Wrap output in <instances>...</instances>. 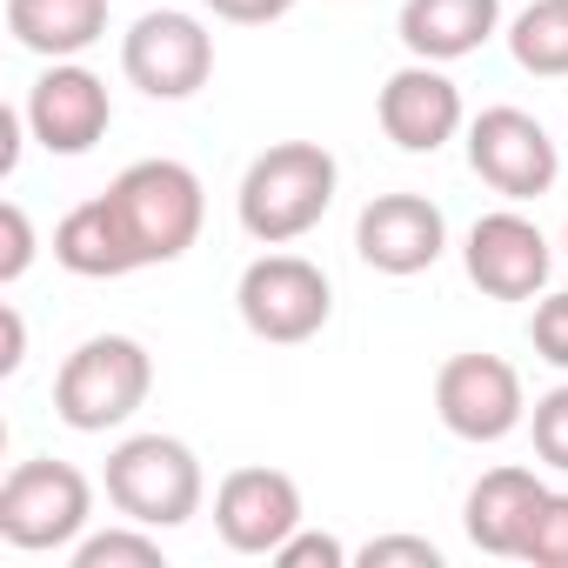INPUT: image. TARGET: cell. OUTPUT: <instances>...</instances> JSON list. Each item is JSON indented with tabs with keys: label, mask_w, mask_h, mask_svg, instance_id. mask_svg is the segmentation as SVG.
I'll return each instance as SVG.
<instances>
[{
	"label": "cell",
	"mask_w": 568,
	"mask_h": 568,
	"mask_svg": "<svg viewBox=\"0 0 568 568\" xmlns=\"http://www.w3.org/2000/svg\"><path fill=\"white\" fill-rule=\"evenodd\" d=\"M214 528L234 555H274L302 528V488L281 468H234L214 488Z\"/></svg>",
	"instance_id": "cell-11"
},
{
	"label": "cell",
	"mask_w": 568,
	"mask_h": 568,
	"mask_svg": "<svg viewBox=\"0 0 568 568\" xmlns=\"http://www.w3.org/2000/svg\"><path fill=\"white\" fill-rule=\"evenodd\" d=\"M54 261H61L68 274H81V281L134 274V267H141V247H134V234H128V221H121V201H114V194H94V201L68 207L61 227H54Z\"/></svg>",
	"instance_id": "cell-15"
},
{
	"label": "cell",
	"mask_w": 568,
	"mask_h": 568,
	"mask_svg": "<svg viewBox=\"0 0 568 568\" xmlns=\"http://www.w3.org/2000/svg\"><path fill=\"white\" fill-rule=\"evenodd\" d=\"M468 168H475L495 194L535 201V194L555 187L561 154H555V141H548V128H541L535 114H521V108H481V114L468 121Z\"/></svg>",
	"instance_id": "cell-9"
},
{
	"label": "cell",
	"mask_w": 568,
	"mask_h": 568,
	"mask_svg": "<svg viewBox=\"0 0 568 568\" xmlns=\"http://www.w3.org/2000/svg\"><path fill=\"white\" fill-rule=\"evenodd\" d=\"M121 201V221L141 247V267L154 261H181L194 241H201V221H207V194H201V174L181 168V161H134L114 174L108 187Z\"/></svg>",
	"instance_id": "cell-4"
},
{
	"label": "cell",
	"mask_w": 568,
	"mask_h": 568,
	"mask_svg": "<svg viewBox=\"0 0 568 568\" xmlns=\"http://www.w3.org/2000/svg\"><path fill=\"white\" fill-rule=\"evenodd\" d=\"M201 462L174 435H128L108 455V501L141 528H181L201 515Z\"/></svg>",
	"instance_id": "cell-3"
},
{
	"label": "cell",
	"mask_w": 568,
	"mask_h": 568,
	"mask_svg": "<svg viewBox=\"0 0 568 568\" xmlns=\"http://www.w3.org/2000/svg\"><path fill=\"white\" fill-rule=\"evenodd\" d=\"M561 247H568V227H561Z\"/></svg>",
	"instance_id": "cell-30"
},
{
	"label": "cell",
	"mask_w": 568,
	"mask_h": 568,
	"mask_svg": "<svg viewBox=\"0 0 568 568\" xmlns=\"http://www.w3.org/2000/svg\"><path fill=\"white\" fill-rule=\"evenodd\" d=\"M335 181H342V168L322 141H274L241 174V194H234L241 227L261 247H288L308 227H322V214L335 207Z\"/></svg>",
	"instance_id": "cell-1"
},
{
	"label": "cell",
	"mask_w": 568,
	"mask_h": 568,
	"mask_svg": "<svg viewBox=\"0 0 568 568\" xmlns=\"http://www.w3.org/2000/svg\"><path fill=\"white\" fill-rule=\"evenodd\" d=\"M528 342H535V355H541V362L568 368V295H548V302H535Z\"/></svg>",
	"instance_id": "cell-24"
},
{
	"label": "cell",
	"mask_w": 568,
	"mask_h": 568,
	"mask_svg": "<svg viewBox=\"0 0 568 568\" xmlns=\"http://www.w3.org/2000/svg\"><path fill=\"white\" fill-rule=\"evenodd\" d=\"M355 561L362 568H442V548L428 535H375Z\"/></svg>",
	"instance_id": "cell-23"
},
{
	"label": "cell",
	"mask_w": 568,
	"mask_h": 568,
	"mask_svg": "<svg viewBox=\"0 0 568 568\" xmlns=\"http://www.w3.org/2000/svg\"><path fill=\"white\" fill-rule=\"evenodd\" d=\"M435 415L448 435L462 442H501L521 428L528 415V395H521V375L501 362V355H448L442 375H435Z\"/></svg>",
	"instance_id": "cell-8"
},
{
	"label": "cell",
	"mask_w": 568,
	"mask_h": 568,
	"mask_svg": "<svg viewBox=\"0 0 568 568\" xmlns=\"http://www.w3.org/2000/svg\"><path fill=\"white\" fill-rule=\"evenodd\" d=\"M148 388H154L148 348L134 335H94V342H81L61 362V375H54V415L74 435H108V428H121V422L141 415Z\"/></svg>",
	"instance_id": "cell-2"
},
{
	"label": "cell",
	"mask_w": 568,
	"mask_h": 568,
	"mask_svg": "<svg viewBox=\"0 0 568 568\" xmlns=\"http://www.w3.org/2000/svg\"><path fill=\"white\" fill-rule=\"evenodd\" d=\"M21 128H28V108L0 114V174H14V161H21Z\"/></svg>",
	"instance_id": "cell-28"
},
{
	"label": "cell",
	"mask_w": 568,
	"mask_h": 568,
	"mask_svg": "<svg viewBox=\"0 0 568 568\" xmlns=\"http://www.w3.org/2000/svg\"><path fill=\"white\" fill-rule=\"evenodd\" d=\"M541 481H535V468H488L475 488H468V541L481 548V555H515L521 561V541H528V528H535V508H541Z\"/></svg>",
	"instance_id": "cell-16"
},
{
	"label": "cell",
	"mask_w": 568,
	"mask_h": 568,
	"mask_svg": "<svg viewBox=\"0 0 568 568\" xmlns=\"http://www.w3.org/2000/svg\"><path fill=\"white\" fill-rule=\"evenodd\" d=\"M114 121L108 81L88 74L81 61H54L34 88H28V128L48 154H88Z\"/></svg>",
	"instance_id": "cell-13"
},
{
	"label": "cell",
	"mask_w": 568,
	"mask_h": 568,
	"mask_svg": "<svg viewBox=\"0 0 568 568\" xmlns=\"http://www.w3.org/2000/svg\"><path fill=\"white\" fill-rule=\"evenodd\" d=\"M521 561H535V568H568V495H541V508H535V528H528V541H521Z\"/></svg>",
	"instance_id": "cell-21"
},
{
	"label": "cell",
	"mask_w": 568,
	"mask_h": 568,
	"mask_svg": "<svg viewBox=\"0 0 568 568\" xmlns=\"http://www.w3.org/2000/svg\"><path fill=\"white\" fill-rule=\"evenodd\" d=\"M234 308L247 322V335L274 342V348H295V342H315L335 315V288L328 274L308 261V254H261L247 261L241 288H234Z\"/></svg>",
	"instance_id": "cell-5"
},
{
	"label": "cell",
	"mask_w": 568,
	"mask_h": 568,
	"mask_svg": "<svg viewBox=\"0 0 568 568\" xmlns=\"http://www.w3.org/2000/svg\"><path fill=\"white\" fill-rule=\"evenodd\" d=\"M274 561L281 568H348V548L335 541V535H315V528H295L288 541L274 548Z\"/></svg>",
	"instance_id": "cell-25"
},
{
	"label": "cell",
	"mask_w": 568,
	"mask_h": 568,
	"mask_svg": "<svg viewBox=\"0 0 568 568\" xmlns=\"http://www.w3.org/2000/svg\"><path fill=\"white\" fill-rule=\"evenodd\" d=\"M528 428H535V455L568 475V382L535 402V422H528Z\"/></svg>",
	"instance_id": "cell-22"
},
{
	"label": "cell",
	"mask_w": 568,
	"mask_h": 568,
	"mask_svg": "<svg viewBox=\"0 0 568 568\" xmlns=\"http://www.w3.org/2000/svg\"><path fill=\"white\" fill-rule=\"evenodd\" d=\"M508 54L521 74L561 81L568 74V0H528L508 28Z\"/></svg>",
	"instance_id": "cell-19"
},
{
	"label": "cell",
	"mask_w": 568,
	"mask_h": 568,
	"mask_svg": "<svg viewBox=\"0 0 568 568\" xmlns=\"http://www.w3.org/2000/svg\"><path fill=\"white\" fill-rule=\"evenodd\" d=\"M207 8H214L221 21H234V28H267V21L288 14L295 0H207Z\"/></svg>",
	"instance_id": "cell-27"
},
{
	"label": "cell",
	"mask_w": 568,
	"mask_h": 568,
	"mask_svg": "<svg viewBox=\"0 0 568 568\" xmlns=\"http://www.w3.org/2000/svg\"><path fill=\"white\" fill-rule=\"evenodd\" d=\"M448 247V221L428 194H375L355 221V254L375 267V274H422L435 267Z\"/></svg>",
	"instance_id": "cell-12"
},
{
	"label": "cell",
	"mask_w": 568,
	"mask_h": 568,
	"mask_svg": "<svg viewBox=\"0 0 568 568\" xmlns=\"http://www.w3.org/2000/svg\"><path fill=\"white\" fill-rule=\"evenodd\" d=\"M375 121L382 134L402 148V154H435L442 141H455L462 128V88L435 68V61H408L382 81V101H375Z\"/></svg>",
	"instance_id": "cell-14"
},
{
	"label": "cell",
	"mask_w": 568,
	"mask_h": 568,
	"mask_svg": "<svg viewBox=\"0 0 568 568\" xmlns=\"http://www.w3.org/2000/svg\"><path fill=\"white\" fill-rule=\"evenodd\" d=\"M8 34L28 54L74 61L108 34V0H8Z\"/></svg>",
	"instance_id": "cell-18"
},
{
	"label": "cell",
	"mask_w": 568,
	"mask_h": 568,
	"mask_svg": "<svg viewBox=\"0 0 568 568\" xmlns=\"http://www.w3.org/2000/svg\"><path fill=\"white\" fill-rule=\"evenodd\" d=\"M462 261H468V281H475L481 295H495V302H528V295H541V288H548V267H555L548 234H541L528 214H515V207L481 214V221L468 227Z\"/></svg>",
	"instance_id": "cell-10"
},
{
	"label": "cell",
	"mask_w": 568,
	"mask_h": 568,
	"mask_svg": "<svg viewBox=\"0 0 568 568\" xmlns=\"http://www.w3.org/2000/svg\"><path fill=\"white\" fill-rule=\"evenodd\" d=\"M501 28V0H408L402 8V48L415 61H462Z\"/></svg>",
	"instance_id": "cell-17"
},
{
	"label": "cell",
	"mask_w": 568,
	"mask_h": 568,
	"mask_svg": "<svg viewBox=\"0 0 568 568\" xmlns=\"http://www.w3.org/2000/svg\"><path fill=\"white\" fill-rule=\"evenodd\" d=\"M0 234H8V247H0V281H21L28 261H34V227H28V207L21 201L0 207Z\"/></svg>",
	"instance_id": "cell-26"
},
{
	"label": "cell",
	"mask_w": 568,
	"mask_h": 568,
	"mask_svg": "<svg viewBox=\"0 0 568 568\" xmlns=\"http://www.w3.org/2000/svg\"><path fill=\"white\" fill-rule=\"evenodd\" d=\"M121 74L148 94V101H187L207 88L214 74V34L194 21V14H141L121 41Z\"/></svg>",
	"instance_id": "cell-7"
},
{
	"label": "cell",
	"mask_w": 568,
	"mask_h": 568,
	"mask_svg": "<svg viewBox=\"0 0 568 568\" xmlns=\"http://www.w3.org/2000/svg\"><path fill=\"white\" fill-rule=\"evenodd\" d=\"M94 515V488L74 462H21L8 481H0V535L28 555H48V548H74L81 528Z\"/></svg>",
	"instance_id": "cell-6"
},
{
	"label": "cell",
	"mask_w": 568,
	"mask_h": 568,
	"mask_svg": "<svg viewBox=\"0 0 568 568\" xmlns=\"http://www.w3.org/2000/svg\"><path fill=\"white\" fill-rule=\"evenodd\" d=\"M74 568H161V541L134 521V528H108V535H81L74 541Z\"/></svg>",
	"instance_id": "cell-20"
},
{
	"label": "cell",
	"mask_w": 568,
	"mask_h": 568,
	"mask_svg": "<svg viewBox=\"0 0 568 568\" xmlns=\"http://www.w3.org/2000/svg\"><path fill=\"white\" fill-rule=\"evenodd\" d=\"M21 355H28V322H21V308H8V355H0V368H21Z\"/></svg>",
	"instance_id": "cell-29"
}]
</instances>
